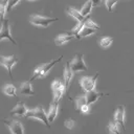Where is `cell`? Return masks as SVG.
<instances>
[{"instance_id":"obj_1","label":"cell","mask_w":134,"mask_h":134,"mask_svg":"<svg viewBox=\"0 0 134 134\" xmlns=\"http://www.w3.org/2000/svg\"><path fill=\"white\" fill-rule=\"evenodd\" d=\"M62 58H63V55H61L59 59L52 60V61L49 62V63L43 64V65H41V66H38V67L36 68V70L34 71V75H32L31 80H36V79H44V77L47 75V73L51 70V68H52L57 63L61 62ZM31 80H30V81H31Z\"/></svg>"},{"instance_id":"obj_2","label":"cell","mask_w":134,"mask_h":134,"mask_svg":"<svg viewBox=\"0 0 134 134\" xmlns=\"http://www.w3.org/2000/svg\"><path fill=\"white\" fill-rule=\"evenodd\" d=\"M58 21V18L54 17H46V16H41V15H31L29 17V22L30 24L38 26V27H48L51 23Z\"/></svg>"},{"instance_id":"obj_3","label":"cell","mask_w":134,"mask_h":134,"mask_svg":"<svg viewBox=\"0 0 134 134\" xmlns=\"http://www.w3.org/2000/svg\"><path fill=\"white\" fill-rule=\"evenodd\" d=\"M25 117L27 118H35V119H38L40 121H42L47 128H49V121H48V118H47V113L44 111L43 107H37L35 109H30L27 111Z\"/></svg>"},{"instance_id":"obj_4","label":"cell","mask_w":134,"mask_h":134,"mask_svg":"<svg viewBox=\"0 0 134 134\" xmlns=\"http://www.w3.org/2000/svg\"><path fill=\"white\" fill-rule=\"evenodd\" d=\"M83 54L82 53H76L75 57L73 58V60L71 62H69L70 64V68H71V71L73 73L75 72H80V71H87L88 68L84 62V59H83Z\"/></svg>"},{"instance_id":"obj_5","label":"cell","mask_w":134,"mask_h":134,"mask_svg":"<svg viewBox=\"0 0 134 134\" xmlns=\"http://www.w3.org/2000/svg\"><path fill=\"white\" fill-rule=\"evenodd\" d=\"M97 77H98V73H95V75H93V76H84V77H81L80 79L81 88L85 92L93 91L94 88H95V84H96Z\"/></svg>"},{"instance_id":"obj_6","label":"cell","mask_w":134,"mask_h":134,"mask_svg":"<svg viewBox=\"0 0 134 134\" xmlns=\"http://www.w3.org/2000/svg\"><path fill=\"white\" fill-rule=\"evenodd\" d=\"M51 89H52V92H53V102L59 103V99L62 97L63 93L66 91L64 82H62L60 80H54L51 84Z\"/></svg>"},{"instance_id":"obj_7","label":"cell","mask_w":134,"mask_h":134,"mask_svg":"<svg viewBox=\"0 0 134 134\" xmlns=\"http://www.w3.org/2000/svg\"><path fill=\"white\" fill-rule=\"evenodd\" d=\"M18 59L16 55H9V57H4V55H0V65H2L3 67H5V69L8 71L9 76L13 79V72L12 69L13 67L17 64Z\"/></svg>"},{"instance_id":"obj_8","label":"cell","mask_w":134,"mask_h":134,"mask_svg":"<svg viewBox=\"0 0 134 134\" xmlns=\"http://www.w3.org/2000/svg\"><path fill=\"white\" fill-rule=\"evenodd\" d=\"M4 124L7 126L9 132L12 134H25L24 133V128L21 121L12 119V120H4Z\"/></svg>"},{"instance_id":"obj_9","label":"cell","mask_w":134,"mask_h":134,"mask_svg":"<svg viewBox=\"0 0 134 134\" xmlns=\"http://www.w3.org/2000/svg\"><path fill=\"white\" fill-rule=\"evenodd\" d=\"M3 39H8L14 45H17V43L15 42V40L13 39L12 35H10V27H9V23H8V19H5L2 23H1V28H0V42Z\"/></svg>"},{"instance_id":"obj_10","label":"cell","mask_w":134,"mask_h":134,"mask_svg":"<svg viewBox=\"0 0 134 134\" xmlns=\"http://www.w3.org/2000/svg\"><path fill=\"white\" fill-rule=\"evenodd\" d=\"M125 118H126L125 107H124L122 105H119V106H117V108H116V110H115L113 119H114L115 121H117L124 129H126V127H125Z\"/></svg>"},{"instance_id":"obj_11","label":"cell","mask_w":134,"mask_h":134,"mask_svg":"<svg viewBox=\"0 0 134 134\" xmlns=\"http://www.w3.org/2000/svg\"><path fill=\"white\" fill-rule=\"evenodd\" d=\"M28 109L25 107V105L20 102L19 104H17L9 112V115L10 116H25L26 113H27Z\"/></svg>"},{"instance_id":"obj_12","label":"cell","mask_w":134,"mask_h":134,"mask_svg":"<svg viewBox=\"0 0 134 134\" xmlns=\"http://www.w3.org/2000/svg\"><path fill=\"white\" fill-rule=\"evenodd\" d=\"M75 37L69 31V32H64V34H61L59 36L55 37L54 39V44L58 45V46H61V45H64L66 43H68L69 41H71L72 39H74Z\"/></svg>"},{"instance_id":"obj_13","label":"cell","mask_w":134,"mask_h":134,"mask_svg":"<svg viewBox=\"0 0 134 134\" xmlns=\"http://www.w3.org/2000/svg\"><path fill=\"white\" fill-rule=\"evenodd\" d=\"M58 112H59V103L58 102H52L49 106V110H48V113H47V118H48L49 124H51L55 120Z\"/></svg>"},{"instance_id":"obj_14","label":"cell","mask_w":134,"mask_h":134,"mask_svg":"<svg viewBox=\"0 0 134 134\" xmlns=\"http://www.w3.org/2000/svg\"><path fill=\"white\" fill-rule=\"evenodd\" d=\"M104 95H107L106 93H103V92H96V91H89V92H86L85 94V97H86V102L88 105H92L94 104L98 98H100L102 96Z\"/></svg>"},{"instance_id":"obj_15","label":"cell","mask_w":134,"mask_h":134,"mask_svg":"<svg viewBox=\"0 0 134 134\" xmlns=\"http://www.w3.org/2000/svg\"><path fill=\"white\" fill-rule=\"evenodd\" d=\"M19 92L22 95H25V96H32V95H35V92L32 90V87H31V84H30V80L27 81V82H23L20 85Z\"/></svg>"},{"instance_id":"obj_16","label":"cell","mask_w":134,"mask_h":134,"mask_svg":"<svg viewBox=\"0 0 134 134\" xmlns=\"http://www.w3.org/2000/svg\"><path fill=\"white\" fill-rule=\"evenodd\" d=\"M72 74H73V72L71 71L70 64H69V62H68V63L66 64L65 68H64V85H65L66 90L69 88L70 82H71V80H72Z\"/></svg>"},{"instance_id":"obj_17","label":"cell","mask_w":134,"mask_h":134,"mask_svg":"<svg viewBox=\"0 0 134 134\" xmlns=\"http://www.w3.org/2000/svg\"><path fill=\"white\" fill-rule=\"evenodd\" d=\"M67 14L70 15L71 17H73L75 20H77V22H85L86 19H87V18H85V17L81 14L80 10H77V9H75V8H73V7H68V8H67Z\"/></svg>"},{"instance_id":"obj_18","label":"cell","mask_w":134,"mask_h":134,"mask_svg":"<svg viewBox=\"0 0 134 134\" xmlns=\"http://www.w3.org/2000/svg\"><path fill=\"white\" fill-rule=\"evenodd\" d=\"M92 8H93V3H92V1H91V0H87V1L85 2V4L83 5V7H82V9H81L80 12H81V14H82L85 18H88V17L90 16L91 12H92Z\"/></svg>"},{"instance_id":"obj_19","label":"cell","mask_w":134,"mask_h":134,"mask_svg":"<svg viewBox=\"0 0 134 134\" xmlns=\"http://www.w3.org/2000/svg\"><path fill=\"white\" fill-rule=\"evenodd\" d=\"M94 31H95V29H93V28H91V27H89V26L84 25V26H83V28L81 29V31L79 32V35H77L76 39H81V38L89 37V36L93 35V34H94Z\"/></svg>"},{"instance_id":"obj_20","label":"cell","mask_w":134,"mask_h":134,"mask_svg":"<svg viewBox=\"0 0 134 134\" xmlns=\"http://www.w3.org/2000/svg\"><path fill=\"white\" fill-rule=\"evenodd\" d=\"M2 92L7 95V96H17V89L14 85L12 84H7L5 86H3L2 88Z\"/></svg>"},{"instance_id":"obj_21","label":"cell","mask_w":134,"mask_h":134,"mask_svg":"<svg viewBox=\"0 0 134 134\" xmlns=\"http://www.w3.org/2000/svg\"><path fill=\"white\" fill-rule=\"evenodd\" d=\"M7 3L8 0H2L0 2V23L5 20V14L7 12Z\"/></svg>"},{"instance_id":"obj_22","label":"cell","mask_w":134,"mask_h":134,"mask_svg":"<svg viewBox=\"0 0 134 134\" xmlns=\"http://www.w3.org/2000/svg\"><path fill=\"white\" fill-rule=\"evenodd\" d=\"M108 126H109V131H110L111 134H120V132H119V126L120 125L117 121H115L113 119L112 121L109 122Z\"/></svg>"},{"instance_id":"obj_23","label":"cell","mask_w":134,"mask_h":134,"mask_svg":"<svg viewBox=\"0 0 134 134\" xmlns=\"http://www.w3.org/2000/svg\"><path fill=\"white\" fill-rule=\"evenodd\" d=\"M99 45L102 46V47H104V48H107V47H109L111 44H112V42H113V39L111 38V37H104V38H102V39H99Z\"/></svg>"},{"instance_id":"obj_24","label":"cell","mask_w":134,"mask_h":134,"mask_svg":"<svg viewBox=\"0 0 134 134\" xmlns=\"http://www.w3.org/2000/svg\"><path fill=\"white\" fill-rule=\"evenodd\" d=\"M74 100H75V107H76L79 110L81 109V107H82V106H84V105H86V104H87L85 95H81V96H77V97H76Z\"/></svg>"},{"instance_id":"obj_25","label":"cell","mask_w":134,"mask_h":134,"mask_svg":"<svg viewBox=\"0 0 134 134\" xmlns=\"http://www.w3.org/2000/svg\"><path fill=\"white\" fill-rule=\"evenodd\" d=\"M83 26H84V22H79V23H77V24H76V25H75V26L70 30V32H71V34L76 38V37H77V35H79V32H80V31H81V29L83 28Z\"/></svg>"},{"instance_id":"obj_26","label":"cell","mask_w":134,"mask_h":134,"mask_svg":"<svg viewBox=\"0 0 134 134\" xmlns=\"http://www.w3.org/2000/svg\"><path fill=\"white\" fill-rule=\"evenodd\" d=\"M84 25H86V26H89V27H91V28H93V29H95V30H98L99 29V26L95 23V22H93L89 17L86 19V21L84 22Z\"/></svg>"},{"instance_id":"obj_27","label":"cell","mask_w":134,"mask_h":134,"mask_svg":"<svg viewBox=\"0 0 134 134\" xmlns=\"http://www.w3.org/2000/svg\"><path fill=\"white\" fill-rule=\"evenodd\" d=\"M118 2V0H105V4H106V7L109 12H112L115 4Z\"/></svg>"},{"instance_id":"obj_28","label":"cell","mask_w":134,"mask_h":134,"mask_svg":"<svg viewBox=\"0 0 134 134\" xmlns=\"http://www.w3.org/2000/svg\"><path fill=\"white\" fill-rule=\"evenodd\" d=\"M64 125H65V127H66L67 129H69V130H72V129L74 128V126H75V121H74L73 119L69 118V119H66V120H65Z\"/></svg>"},{"instance_id":"obj_29","label":"cell","mask_w":134,"mask_h":134,"mask_svg":"<svg viewBox=\"0 0 134 134\" xmlns=\"http://www.w3.org/2000/svg\"><path fill=\"white\" fill-rule=\"evenodd\" d=\"M21 0H8V3H7V12H10Z\"/></svg>"},{"instance_id":"obj_30","label":"cell","mask_w":134,"mask_h":134,"mask_svg":"<svg viewBox=\"0 0 134 134\" xmlns=\"http://www.w3.org/2000/svg\"><path fill=\"white\" fill-rule=\"evenodd\" d=\"M80 111H81L83 114H88V113L90 112V105L86 104V105L82 106V107H81V109H80Z\"/></svg>"},{"instance_id":"obj_31","label":"cell","mask_w":134,"mask_h":134,"mask_svg":"<svg viewBox=\"0 0 134 134\" xmlns=\"http://www.w3.org/2000/svg\"><path fill=\"white\" fill-rule=\"evenodd\" d=\"M92 1V3H93V6H97L100 2H102V0H91Z\"/></svg>"},{"instance_id":"obj_32","label":"cell","mask_w":134,"mask_h":134,"mask_svg":"<svg viewBox=\"0 0 134 134\" xmlns=\"http://www.w3.org/2000/svg\"><path fill=\"white\" fill-rule=\"evenodd\" d=\"M29 1H37V0H29Z\"/></svg>"}]
</instances>
